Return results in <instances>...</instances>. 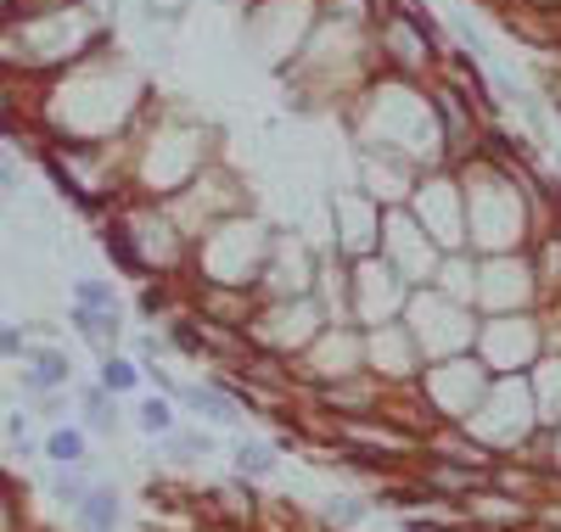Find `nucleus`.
I'll list each match as a JSON object with an SVG mask.
<instances>
[{"mask_svg": "<svg viewBox=\"0 0 561 532\" xmlns=\"http://www.w3.org/2000/svg\"><path fill=\"white\" fill-rule=\"evenodd\" d=\"M68 320H73V325H79L96 348H107L113 336H118V309H113V303H73V314H68Z\"/></svg>", "mask_w": 561, "mask_h": 532, "instance_id": "1", "label": "nucleus"}, {"mask_svg": "<svg viewBox=\"0 0 561 532\" xmlns=\"http://www.w3.org/2000/svg\"><path fill=\"white\" fill-rule=\"evenodd\" d=\"M23 359H28V386H62L68 381V359L57 348H34Z\"/></svg>", "mask_w": 561, "mask_h": 532, "instance_id": "2", "label": "nucleus"}, {"mask_svg": "<svg viewBox=\"0 0 561 532\" xmlns=\"http://www.w3.org/2000/svg\"><path fill=\"white\" fill-rule=\"evenodd\" d=\"M79 516H84V527H90V532H107V527L118 521V499H113V494H102V488H96V494L84 488V499H79Z\"/></svg>", "mask_w": 561, "mask_h": 532, "instance_id": "3", "label": "nucleus"}, {"mask_svg": "<svg viewBox=\"0 0 561 532\" xmlns=\"http://www.w3.org/2000/svg\"><path fill=\"white\" fill-rule=\"evenodd\" d=\"M45 454L62 460V465H79V460H84V431H73V426L51 431V443H45Z\"/></svg>", "mask_w": 561, "mask_h": 532, "instance_id": "4", "label": "nucleus"}, {"mask_svg": "<svg viewBox=\"0 0 561 532\" xmlns=\"http://www.w3.org/2000/svg\"><path fill=\"white\" fill-rule=\"evenodd\" d=\"M102 386H107V393H129V386H135V370H129L124 359H107V365H102Z\"/></svg>", "mask_w": 561, "mask_h": 532, "instance_id": "5", "label": "nucleus"}, {"mask_svg": "<svg viewBox=\"0 0 561 532\" xmlns=\"http://www.w3.org/2000/svg\"><path fill=\"white\" fill-rule=\"evenodd\" d=\"M192 404H197L203 415H214L219 426H230V420H237V409H230V404H225L219 393H192Z\"/></svg>", "mask_w": 561, "mask_h": 532, "instance_id": "6", "label": "nucleus"}, {"mask_svg": "<svg viewBox=\"0 0 561 532\" xmlns=\"http://www.w3.org/2000/svg\"><path fill=\"white\" fill-rule=\"evenodd\" d=\"M73 303H113V286H102V280H79V286H73Z\"/></svg>", "mask_w": 561, "mask_h": 532, "instance_id": "7", "label": "nucleus"}, {"mask_svg": "<svg viewBox=\"0 0 561 532\" xmlns=\"http://www.w3.org/2000/svg\"><path fill=\"white\" fill-rule=\"evenodd\" d=\"M169 420H174L169 404H158V398H152V404H140V426H147V431H169Z\"/></svg>", "mask_w": 561, "mask_h": 532, "instance_id": "8", "label": "nucleus"}, {"mask_svg": "<svg viewBox=\"0 0 561 532\" xmlns=\"http://www.w3.org/2000/svg\"><path fill=\"white\" fill-rule=\"evenodd\" d=\"M84 415H90V426H113V404H107V393H90V398H84Z\"/></svg>", "mask_w": 561, "mask_h": 532, "instance_id": "9", "label": "nucleus"}, {"mask_svg": "<svg viewBox=\"0 0 561 532\" xmlns=\"http://www.w3.org/2000/svg\"><path fill=\"white\" fill-rule=\"evenodd\" d=\"M0 197H18V163L0 152Z\"/></svg>", "mask_w": 561, "mask_h": 532, "instance_id": "10", "label": "nucleus"}, {"mask_svg": "<svg viewBox=\"0 0 561 532\" xmlns=\"http://www.w3.org/2000/svg\"><path fill=\"white\" fill-rule=\"evenodd\" d=\"M57 499H62V505H79V499H84V482H79V476H57Z\"/></svg>", "mask_w": 561, "mask_h": 532, "instance_id": "11", "label": "nucleus"}, {"mask_svg": "<svg viewBox=\"0 0 561 532\" xmlns=\"http://www.w3.org/2000/svg\"><path fill=\"white\" fill-rule=\"evenodd\" d=\"M237 465H242V471H270V454H264V449H242Z\"/></svg>", "mask_w": 561, "mask_h": 532, "instance_id": "12", "label": "nucleus"}, {"mask_svg": "<svg viewBox=\"0 0 561 532\" xmlns=\"http://www.w3.org/2000/svg\"><path fill=\"white\" fill-rule=\"evenodd\" d=\"M0 354H23V336L7 331V325H0Z\"/></svg>", "mask_w": 561, "mask_h": 532, "instance_id": "13", "label": "nucleus"}]
</instances>
